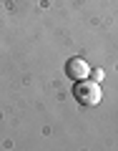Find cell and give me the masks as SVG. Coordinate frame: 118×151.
Masks as SVG:
<instances>
[{"instance_id":"1","label":"cell","mask_w":118,"mask_h":151,"mask_svg":"<svg viewBox=\"0 0 118 151\" xmlns=\"http://www.w3.org/2000/svg\"><path fill=\"white\" fill-rule=\"evenodd\" d=\"M73 96L78 98V103H81V106H98V103H101V98H103V93H101L98 81H75Z\"/></svg>"},{"instance_id":"2","label":"cell","mask_w":118,"mask_h":151,"mask_svg":"<svg viewBox=\"0 0 118 151\" xmlns=\"http://www.w3.org/2000/svg\"><path fill=\"white\" fill-rule=\"evenodd\" d=\"M65 73H68L73 81H83L86 76H91V65H88L83 58H78V55H75V58L68 60V65H65Z\"/></svg>"},{"instance_id":"3","label":"cell","mask_w":118,"mask_h":151,"mask_svg":"<svg viewBox=\"0 0 118 151\" xmlns=\"http://www.w3.org/2000/svg\"><path fill=\"white\" fill-rule=\"evenodd\" d=\"M91 76H93V81H98V83H101V81H103V76H106V73H103L101 68H91Z\"/></svg>"}]
</instances>
